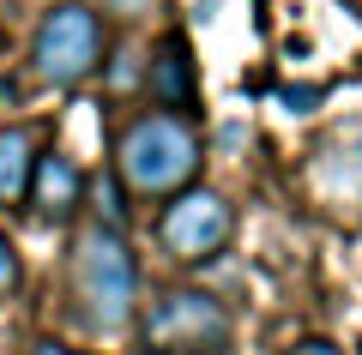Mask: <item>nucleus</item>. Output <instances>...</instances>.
<instances>
[{"mask_svg":"<svg viewBox=\"0 0 362 355\" xmlns=\"http://www.w3.org/2000/svg\"><path fill=\"white\" fill-rule=\"evenodd\" d=\"M109 54V37H103V18L90 13L85 0H61L54 13H42L37 25V42H30V73L54 90H73L85 85Z\"/></svg>","mask_w":362,"mask_h":355,"instance_id":"nucleus-4","label":"nucleus"},{"mask_svg":"<svg viewBox=\"0 0 362 355\" xmlns=\"http://www.w3.org/2000/svg\"><path fill=\"white\" fill-rule=\"evenodd\" d=\"M284 355H350V349H344V343H332V337H296Z\"/></svg>","mask_w":362,"mask_h":355,"instance_id":"nucleus-11","label":"nucleus"},{"mask_svg":"<svg viewBox=\"0 0 362 355\" xmlns=\"http://www.w3.org/2000/svg\"><path fill=\"white\" fill-rule=\"evenodd\" d=\"M30 205H37L42 223H61L85 205V169L73 163L66 151H37V169H30Z\"/></svg>","mask_w":362,"mask_h":355,"instance_id":"nucleus-7","label":"nucleus"},{"mask_svg":"<svg viewBox=\"0 0 362 355\" xmlns=\"http://www.w3.org/2000/svg\"><path fill=\"white\" fill-rule=\"evenodd\" d=\"M199 163H206V139H199L194 114L145 109L115 139V181L133 199H175L181 187L199 181Z\"/></svg>","mask_w":362,"mask_h":355,"instance_id":"nucleus-1","label":"nucleus"},{"mask_svg":"<svg viewBox=\"0 0 362 355\" xmlns=\"http://www.w3.org/2000/svg\"><path fill=\"white\" fill-rule=\"evenodd\" d=\"M66 289H73V313L90 331H127L139 319V259H133L127 235L103 223H85L66 259Z\"/></svg>","mask_w":362,"mask_h":355,"instance_id":"nucleus-2","label":"nucleus"},{"mask_svg":"<svg viewBox=\"0 0 362 355\" xmlns=\"http://www.w3.org/2000/svg\"><path fill=\"white\" fill-rule=\"evenodd\" d=\"M109 13H121V18H139V13H151V0H109Z\"/></svg>","mask_w":362,"mask_h":355,"instance_id":"nucleus-14","label":"nucleus"},{"mask_svg":"<svg viewBox=\"0 0 362 355\" xmlns=\"http://www.w3.org/2000/svg\"><path fill=\"white\" fill-rule=\"evenodd\" d=\"M37 169V127H0V205H18Z\"/></svg>","mask_w":362,"mask_h":355,"instance_id":"nucleus-8","label":"nucleus"},{"mask_svg":"<svg viewBox=\"0 0 362 355\" xmlns=\"http://www.w3.org/2000/svg\"><path fill=\"white\" fill-rule=\"evenodd\" d=\"M18 277H25V271H18V253H13V241L0 235V295H13Z\"/></svg>","mask_w":362,"mask_h":355,"instance_id":"nucleus-10","label":"nucleus"},{"mask_svg":"<svg viewBox=\"0 0 362 355\" xmlns=\"http://www.w3.org/2000/svg\"><path fill=\"white\" fill-rule=\"evenodd\" d=\"M235 337V319L206 289H169L139 313L145 355H223Z\"/></svg>","mask_w":362,"mask_h":355,"instance_id":"nucleus-3","label":"nucleus"},{"mask_svg":"<svg viewBox=\"0 0 362 355\" xmlns=\"http://www.w3.org/2000/svg\"><path fill=\"white\" fill-rule=\"evenodd\" d=\"M121 193H127V187H121L115 175L97 181V223H103V229H127V205H121Z\"/></svg>","mask_w":362,"mask_h":355,"instance_id":"nucleus-9","label":"nucleus"},{"mask_svg":"<svg viewBox=\"0 0 362 355\" xmlns=\"http://www.w3.org/2000/svg\"><path fill=\"white\" fill-rule=\"evenodd\" d=\"M230 235H235V211L211 187H181L163 205V217H157V241H163V253L175 265H206V259H218L230 247Z\"/></svg>","mask_w":362,"mask_h":355,"instance_id":"nucleus-5","label":"nucleus"},{"mask_svg":"<svg viewBox=\"0 0 362 355\" xmlns=\"http://www.w3.org/2000/svg\"><path fill=\"white\" fill-rule=\"evenodd\" d=\"M320 97H326L320 85H290V90H284V102H290V114H308V109H314V102H320Z\"/></svg>","mask_w":362,"mask_h":355,"instance_id":"nucleus-12","label":"nucleus"},{"mask_svg":"<svg viewBox=\"0 0 362 355\" xmlns=\"http://www.w3.org/2000/svg\"><path fill=\"white\" fill-rule=\"evenodd\" d=\"M145 90H151V102L169 109V114H194L199 109V66H194V49H187L181 30H169L151 49V61H145Z\"/></svg>","mask_w":362,"mask_h":355,"instance_id":"nucleus-6","label":"nucleus"},{"mask_svg":"<svg viewBox=\"0 0 362 355\" xmlns=\"http://www.w3.org/2000/svg\"><path fill=\"white\" fill-rule=\"evenodd\" d=\"M25 355H85V349H66V343H54V337H37Z\"/></svg>","mask_w":362,"mask_h":355,"instance_id":"nucleus-13","label":"nucleus"}]
</instances>
